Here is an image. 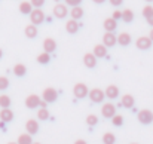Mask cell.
I'll list each match as a JSON object with an SVG mask.
<instances>
[{
  "mask_svg": "<svg viewBox=\"0 0 153 144\" xmlns=\"http://www.w3.org/2000/svg\"><path fill=\"white\" fill-rule=\"evenodd\" d=\"M137 119H138L140 123H143V125H149V123H152L153 122V111L152 110H149V108H143V110L138 111Z\"/></svg>",
  "mask_w": 153,
  "mask_h": 144,
  "instance_id": "obj_1",
  "label": "cell"
},
{
  "mask_svg": "<svg viewBox=\"0 0 153 144\" xmlns=\"http://www.w3.org/2000/svg\"><path fill=\"white\" fill-rule=\"evenodd\" d=\"M73 95L76 98H79V99L85 98L86 95H89V89H88V86L85 83H76L73 86Z\"/></svg>",
  "mask_w": 153,
  "mask_h": 144,
  "instance_id": "obj_2",
  "label": "cell"
},
{
  "mask_svg": "<svg viewBox=\"0 0 153 144\" xmlns=\"http://www.w3.org/2000/svg\"><path fill=\"white\" fill-rule=\"evenodd\" d=\"M101 114H102V117H105V119H113L116 116V107H114V104H111V102L102 104Z\"/></svg>",
  "mask_w": 153,
  "mask_h": 144,
  "instance_id": "obj_3",
  "label": "cell"
},
{
  "mask_svg": "<svg viewBox=\"0 0 153 144\" xmlns=\"http://www.w3.org/2000/svg\"><path fill=\"white\" fill-rule=\"evenodd\" d=\"M56 98H58V92H56L55 88L49 86V88H45L43 89V92H42V99L43 101H46V102H55Z\"/></svg>",
  "mask_w": 153,
  "mask_h": 144,
  "instance_id": "obj_4",
  "label": "cell"
},
{
  "mask_svg": "<svg viewBox=\"0 0 153 144\" xmlns=\"http://www.w3.org/2000/svg\"><path fill=\"white\" fill-rule=\"evenodd\" d=\"M152 43L153 42L149 36H141V37H138L135 40V46L140 49V50H149V49L152 48Z\"/></svg>",
  "mask_w": 153,
  "mask_h": 144,
  "instance_id": "obj_5",
  "label": "cell"
},
{
  "mask_svg": "<svg viewBox=\"0 0 153 144\" xmlns=\"http://www.w3.org/2000/svg\"><path fill=\"white\" fill-rule=\"evenodd\" d=\"M89 99L92 101V102H102L104 101V98H105V92L100 89V88H94V89H91L89 91Z\"/></svg>",
  "mask_w": 153,
  "mask_h": 144,
  "instance_id": "obj_6",
  "label": "cell"
},
{
  "mask_svg": "<svg viewBox=\"0 0 153 144\" xmlns=\"http://www.w3.org/2000/svg\"><path fill=\"white\" fill-rule=\"evenodd\" d=\"M53 15H55L56 18H59V19H62V18H65L67 15H70L67 4H62V3H56V4L53 6Z\"/></svg>",
  "mask_w": 153,
  "mask_h": 144,
  "instance_id": "obj_7",
  "label": "cell"
},
{
  "mask_svg": "<svg viewBox=\"0 0 153 144\" xmlns=\"http://www.w3.org/2000/svg\"><path fill=\"white\" fill-rule=\"evenodd\" d=\"M40 102H42V98H39V95H36V94H31L25 98V105H27V108H31V110L40 107Z\"/></svg>",
  "mask_w": 153,
  "mask_h": 144,
  "instance_id": "obj_8",
  "label": "cell"
},
{
  "mask_svg": "<svg viewBox=\"0 0 153 144\" xmlns=\"http://www.w3.org/2000/svg\"><path fill=\"white\" fill-rule=\"evenodd\" d=\"M30 19H31V24H34V25L42 24V22L45 21V13H43V10H42V9H34V10L31 12V15H30Z\"/></svg>",
  "mask_w": 153,
  "mask_h": 144,
  "instance_id": "obj_9",
  "label": "cell"
},
{
  "mask_svg": "<svg viewBox=\"0 0 153 144\" xmlns=\"http://www.w3.org/2000/svg\"><path fill=\"white\" fill-rule=\"evenodd\" d=\"M102 27H104L105 33H113V31L117 28V21L113 19L111 16H110V18H105L104 22H102Z\"/></svg>",
  "mask_w": 153,
  "mask_h": 144,
  "instance_id": "obj_10",
  "label": "cell"
},
{
  "mask_svg": "<svg viewBox=\"0 0 153 144\" xmlns=\"http://www.w3.org/2000/svg\"><path fill=\"white\" fill-rule=\"evenodd\" d=\"M117 43V37L113 34V33H104L102 36V45L107 46V48H111Z\"/></svg>",
  "mask_w": 153,
  "mask_h": 144,
  "instance_id": "obj_11",
  "label": "cell"
},
{
  "mask_svg": "<svg viewBox=\"0 0 153 144\" xmlns=\"http://www.w3.org/2000/svg\"><path fill=\"white\" fill-rule=\"evenodd\" d=\"M25 129H27V134H30V135L37 134L39 132V122L34 119H28L25 123Z\"/></svg>",
  "mask_w": 153,
  "mask_h": 144,
  "instance_id": "obj_12",
  "label": "cell"
},
{
  "mask_svg": "<svg viewBox=\"0 0 153 144\" xmlns=\"http://www.w3.org/2000/svg\"><path fill=\"white\" fill-rule=\"evenodd\" d=\"M83 64H85L88 68H94V67L97 65V56H95L92 52L85 53V56H83Z\"/></svg>",
  "mask_w": 153,
  "mask_h": 144,
  "instance_id": "obj_13",
  "label": "cell"
},
{
  "mask_svg": "<svg viewBox=\"0 0 153 144\" xmlns=\"http://www.w3.org/2000/svg\"><path fill=\"white\" fill-rule=\"evenodd\" d=\"M120 104L125 108H132L134 104H135V98L131 95V94H125V95H122V98H120Z\"/></svg>",
  "mask_w": 153,
  "mask_h": 144,
  "instance_id": "obj_14",
  "label": "cell"
},
{
  "mask_svg": "<svg viewBox=\"0 0 153 144\" xmlns=\"http://www.w3.org/2000/svg\"><path fill=\"white\" fill-rule=\"evenodd\" d=\"M56 49V42H55V39H52V37H46L45 40H43V52H48V53H51Z\"/></svg>",
  "mask_w": 153,
  "mask_h": 144,
  "instance_id": "obj_15",
  "label": "cell"
},
{
  "mask_svg": "<svg viewBox=\"0 0 153 144\" xmlns=\"http://www.w3.org/2000/svg\"><path fill=\"white\" fill-rule=\"evenodd\" d=\"M19 12L22 13V15H31V12L34 10V7H33V4H31V1H21L19 3Z\"/></svg>",
  "mask_w": 153,
  "mask_h": 144,
  "instance_id": "obj_16",
  "label": "cell"
},
{
  "mask_svg": "<svg viewBox=\"0 0 153 144\" xmlns=\"http://www.w3.org/2000/svg\"><path fill=\"white\" fill-rule=\"evenodd\" d=\"M105 98H110V99H114V98H117L119 96V88L116 86V85H108L107 88H105Z\"/></svg>",
  "mask_w": 153,
  "mask_h": 144,
  "instance_id": "obj_17",
  "label": "cell"
},
{
  "mask_svg": "<svg viewBox=\"0 0 153 144\" xmlns=\"http://www.w3.org/2000/svg\"><path fill=\"white\" fill-rule=\"evenodd\" d=\"M79 22L76 21V19H68L67 22H65V30H67V33H70V34H74V33H77L79 31Z\"/></svg>",
  "mask_w": 153,
  "mask_h": 144,
  "instance_id": "obj_18",
  "label": "cell"
},
{
  "mask_svg": "<svg viewBox=\"0 0 153 144\" xmlns=\"http://www.w3.org/2000/svg\"><path fill=\"white\" fill-rule=\"evenodd\" d=\"M13 119V111L10 110V108H1L0 110V120L3 122V123H7V122H10Z\"/></svg>",
  "mask_w": 153,
  "mask_h": 144,
  "instance_id": "obj_19",
  "label": "cell"
},
{
  "mask_svg": "<svg viewBox=\"0 0 153 144\" xmlns=\"http://www.w3.org/2000/svg\"><path fill=\"white\" fill-rule=\"evenodd\" d=\"M24 33H25V36H27V39H34L36 36H37V25H34V24H28L25 28H24Z\"/></svg>",
  "mask_w": 153,
  "mask_h": 144,
  "instance_id": "obj_20",
  "label": "cell"
},
{
  "mask_svg": "<svg viewBox=\"0 0 153 144\" xmlns=\"http://www.w3.org/2000/svg\"><path fill=\"white\" fill-rule=\"evenodd\" d=\"M97 58H104V56H107V46H104L102 43L100 45H95L94 46V52H92Z\"/></svg>",
  "mask_w": 153,
  "mask_h": 144,
  "instance_id": "obj_21",
  "label": "cell"
},
{
  "mask_svg": "<svg viewBox=\"0 0 153 144\" xmlns=\"http://www.w3.org/2000/svg\"><path fill=\"white\" fill-rule=\"evenodd\" d=\"M131 34L129 33H120L119 36H117V43L120 45V46H128L129 43H131Z\"/></svg>",
  "mask_w": 153,
  "mask_h": 144,
  "instance_id": "obj_22",
  "label": "cell"
},
{
  "mask_svg": "<svg viewBox=\"0 0 153 144\" xmlns=\"http://www.w3.org/2000/svg\"><path fill=\"white\" fill-rule=\"evenodd\" d=\"M25 73H27V67H25L22 62H18V64L13 65V74H15V76L21 77V76H24Z\"/></svg>",
  "mask_w": 153,
  "mask_h": 144,
  "instance_id": "obj_23",
  "label": "cell"
},
{
  "mask_svg": "<svg viewBox=\"0 0 153 144\" xmlns=\"http://www.w3.org/2000/svg\"><path fill=\"white\" fill-rule=\"evenodd\" d=\"M70 16H71V19H80L82 16H83V9L80 7V6H76V7H71V10H70Z\"/></svg>",
  "mask_w": 153,
  "mask_h": 144,
  "instance_id": "obj_24",
  "label": "cell"
},
{
  "mask_svg": "<svg viewBox=\"0 0 153 144\" xmlns=\"http://www.w3.org/2000/svg\"><path fill=\"white\" fill-rule=\"evenodd\" d=\"M122 21L123 22H132L134 21V12L131 10V9H125V10H122Z\"/></svg>",
  "mask_w": 153,
  "mask_h": 144,
  "instance_id": "obj_25",
  "label": "cell"
},
{
  "mask_svg": "<svg viewBox=\"0 0 153 144\" xmlns=\"http://www.w3.org/2000/svg\"><path fill=\"white\" fill-rule=\"evenodd\" d=\"M36 59H37L39 64H48V62L51 61V53H48V52H42V53L37 55Z\"/></svg>",
  "mask_w": 153,
  "mask_h": 144,
  "instance_id": "obj_26",
  "label": "cell"
},
{
  "mask_svg": "<svg viewBox=\"0 0 153 144\" xmlns=\"http://www.w3.org/2000/svg\"><path fill=\"white\" fill-rule=\"evenodd\" d=\"M49 117H51V114H49V110H48V108H42V107H40V108L37 110V119H39V120H48Z\"/></svg>",
  "mask_w": 153,
  "mask_h": 144,
  "instance_id": "obj_27",
  "label": "cell"
},
{
  "mask_svg": "<svg viewBox=\"0 0 153 144\" xmlns=\"http://www.w3.org/2000/svg\"><path fill=\"white\" fill-rule=\"evenodd\" d=\"M18 144H33V138H31V135L30 134H21L19 137H18Z\"/></svg>",
  "mask_w": 153,
  "mask_h": 144,
  "instance_id": "obj_28",
  "label": "cell"
},
{
  "mask_svg": "<svg viewBox=\"0 0 153 144\" xmlns=\"http://www.w3.org/2000/svg\"><path fill=\"white\" fill-rule=\"evenodd\" d=\"M102 143L104 144H114L116 143V137L113 132H105L102 135Z\"/></svg>",
  "mask_w": 153,
  "mask_h": 144,
  "instance_id": "obj_29",
  "label": "cell"
},
{
  "mask_svg": "<svg viewBox=\"0 0 153 144\" xmlns=\"http://www.w3.org/2000/svg\"><path fill=\"white\" fill-rule=\"evenodd\" d=\"M10 105V98L7 95H0V107L1 108H9Z\"/></svg>",
  "mask_w": 153,
  "mask_h": 144,
  "instance_id": "obj_30",
  "label": "cell"
},
{
  "mask_svg": "<svg viewBox=\"0 0 153 144\" xmlns=\"http://www.w3.org/2000/svg\"><path fill=\"white\" fill-rule=\"evenodd\" d=\"M97 123H98V117H97L95 114H89V116H86V125L94 126V125H97Z\"/></svg>",
  "mask_w": 153,
  "mask_h": 144,
  "instance_id": "obj_31",
  "label": "cell"
},
{
  "mask_svg": "<svg viewBox=\"0 0 153 144\" xmlns=\"http://www.w3.org/2000/svg\"><path fill=\"white\" fill-rule=\"evenodd\" d=\"M111 123H113L114 126H122V125H123V116H122V114H116V116L111 119Z\"/></svg>",
  "mask_w": 153,
  "mask_h": 144,
  "instance_id": "obj_32",
  "label": "cell"
},
{
  "mask_svg": "<svg viewBox=\"0 0 153 144\" xmlns=\"http://www.w3.org/2000/svg\"><path fill=\"white\" fill-rule=\"evenodd\" d=\"M152 15H153V6H150V4L144 6V7H143V16L147 19V18H150Z\"/></svg>",
  "mask_w": 153,
  "mask_h": 144,
  "instance_id": "obj_33",
  "label": "cell"
},
{
  "mask_svg": "<svg viewBox=\"0 0 153 144\" xmlns=\"http://www.w3.org/2000/svg\"><path fill=\"white\" fill-rule=\"evenodd\" d=\"M9 88V79L6 76H0V91Z\"/></svg>",
  "mask_w": 153,
  "mask_h": 144,
  "instance_id": "obj_34",
  "label": "cell"
},
{
  "mask_svg": "<svg viewBox=\"0 0 153 144\" xmlns=\"http://www.w3.org/2000/svg\"><path fill=\"white\" fill-rule=\"evenodd\" d=\"M30 1H31V4H33L34 9H40L45 4V0H30Z\"/></svg>",
  "mask_w": 153,
  "mask_h": 144,
  "instance_id": "obj_35",
  "label": "cell"
},
{
  "mask_svg": "<svg viewBox=\"0 0 153 144\" xmlns=\"http://www.w3.org/2000/svg\"><path fill=\"white\" fill-rule=\"evenodd\" d=\"M82 0H65V4L71 6V7H76V6H80Z\"/></svg>",
  "mask_w": 153,
  "mask_h": 144,
  "instance_id": "obj_36",
  "label": "cell"
},
{
  "mask_svg": "<svg viewBox=\"0 0 153 144\" xmlns=\"http://www.w3.org/2000/svg\"><path fill=\"white\" fill-rule=\"evenodd\" d=\"M111 18L116 19V21H117V19H122V10H114L113 15H111Z\"/></svg>",
  "mask_w": 153,
  "mask_h": 144,
  "instance_id": "obj_37",
  "label": "cell"
},
{
  "mask_svg": "<svg viewBox=\"0 0 153 144\" xmlns=\"http://www.w3.org/2000/svg\"><path fill=\"white\" fill-rule=\"evenodd\" d=\"M108 1H110V4H113V6H119V4L123 3V0H108Z\"/></svg>",
  "mask_w": 153,
  "mask_h": 144,
  "instance_id": "obj_38",
  "label": "cell"
},
{
  "mask_svg": "<svg viewBox=\"0 0 153 144\" xmlns=\"http://www.w3.org/2000/svg\"><path fill=\"white\" fill-rule=\"evenodd\" d=\"M147 22H149V25H152L153 27V15L150 16V18H147Z\"/></svg>",
  "mask_w": 153,
  "mask_h": 144,
  "instance_id": "obj_39",
  "label": "cell"
},
{
  "mask_svg": "<svg viewBox=\"0 0 153 144\" xmlns=\"http://www.w3.org/2000/svg\"><path fill=\"white\" fill-rule=\"evenodd\" d=\"M74 144H88L85 140H77V141H74Z\"/></svg>",
  "mask_w": 153,
  "mask_h": 144,
  "instance_id": "obj_40",
  "label": "cell"
},
{
  "mask_svg": "<svg viewBox=\"0 0 153 144\" xmlns=\"http://www.w3.org/2000/svg\"><path fill=\"white\" fill-rule=\"evenodd\" d=\"M92 1H94V3H98V4H101V3H104L105 0H92Z\"/></svg>",
  "mask_w": 153,
  "mask_h": 144,
  "instance_id": "obj_41",
  "label": "cell"
},
{
  "mask_svg": "<svg viewBox=\"0 0 153 144\" xmlns=\"http://www.w3.org/2000/svg\"><path fill=\"white\" fill-rule=\"evenodd\" d=\"M149 37L152 39V42H153V28H152V30H150V34H149Z\"/></svg>",
  "mask_w": 153,
  "mask_h": 144,
  "instance_id": "obj_42",
  "label": "cell"
},
{
  "mask_svg": "<svg viewBox=\"0 0 153 144\" xmlns=\"http://www.w3.org/2000/svg\"><path fill=\"white\" fill-rule=\"evenodd\" d=\"M1 56H3V50L0 49V59H1Z\"/></svg>",
  "mask_w": 153,
  "mask_h": 144,
  "instance_id": "obj_43",
  "label": "cell"
},
{
  "mask_svg": "<svg viewBox=\"0 0 153 144\" xmlns=\"http://www.w3.org/2000/svg\"><path fill=\"white\" fill-rule=\"evenodd\" d=\"M7 144H18V143H13V141H10V143H7Z\"/></svg>",
  "mask_w": 153,
  "mask_h": 144,
  "instance_id": "obj_44",
  "label": "cell"
},
{
  "mask_svg": "<svg viewBox=\"0 0 153 144\" xmlns=\"http://www.w3.org/2000/svg\"><path fill=\"white\" fill-rule=\"evenodd\" d=\"M146 1H149V3H152V1H153V0H146Z\"/></svg>",
  "mask_w": 153,
  "mask_h": 144,
  "instance_id": "obj_45",
  "label": "cell"
},
{
  "mask_svg": "<svg viewBox=\"0 0 153 144\" xmlns=\"http://www.w3.org/2000/svg\"><path fill=\"white\" fill-rule=\"evenodd\" d=\"M55 1H58V3H59V1H62V0H55Z\"/></svg>",
  "mask_w": 153,
  "mask_h": 144,
  "instance_id": "obj_46",
  "label": "cell"
},
{
  "mask_svg": "<svg viewBox=\"0 0 153 144\" xmlns=\"http://www.w3.org/2000/svg\"><path fill=\"white\" fill-rule=\"evenodd\" d=\"M33 144H40V143H33Z\"/></svg>",
  "mask_w": 153,
  "mask_h": 144,
  "instance_id": "obj_47",
  "label": "cell"
},
{
  "mask_svg": "<svg viewBox=\"0 0 153 144\" xmlns=\"http://www.w3.org/2000/svg\"><path fill=\"white\" fill-rule=\"evenodd\" d=\"M131 144H137V143H131Z\"/></svg>",
  "mask_w": 153,
  "mask_h": 144,
  "instance_id": "obj_48",
  "label": "cell"
}]
</instances>
